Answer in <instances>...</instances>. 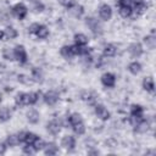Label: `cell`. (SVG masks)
<instances>
[{
    "label": "cell",
    "instance_id": "e0dca14e",
    "mask_svg": "<svg viewBox=\"0 0 156 156\" xmlns=\"http://www.w3.org/2000/svg\"><path fill=\"white\" fill-rule=\"evenodd\" d=\"M82 100L85 101L88 105L94 106V105L96 104V94H95L94 91H90V90L83 91V93H82Z\"/></svg>",
    "mask_w": 156,
    "mask_h": 156
},
{
    "label": "cell",
    "instance_id": "44dd1931",
    "mask_svg": "<svg viewBox=\"0 0 156 156\" xmlns=\"http://www.w3.org/2000/svg\"><path fill=\"white\" fill-rule=\"evenodd\" d=\"M30 77L34 83H41L44 80V73L39 67H33L30 71Z\"/></svg>",
    "mask_w": 156,
    "mask_h": 156
},
{
    "label": "cell",
    "instance_id": "ee69618b",
    "mask_svg": "<svg viewBox=\"0 0 156 156\" xmlns=\"http://www.w3.org/2000/svg\"><path fill=\"white\" fill-rule=\"evenodd\" d=\"M6 149H7V145L5 143H0V155H4L6 152Z\"/></svg>",
    "mask_w": 156,
    "mask_h": 156
},
{
    "label": "cell",
    "instance_id": "484cf974",
    "mask_svg": "<svg viewBox=\"0 0 156 156\" xmlns=\"http://www.w3.org/2000/svg\"><path fill=\"white\" fill-rule=\"evenodd\" d=\"M79 122H83V117H82L80 113H78V112H72L71 115L67 116V123L69 124V127H72V126L79 123Z\"/></svg>",
    "mask_w": 156,
    "mask_h": 156
},
{
    "label": "cell",
    "instance_id": "277c9868",
    "mask_svg": "<svg viewBox=\"0 0 156 156\" xmlns=\"http://www.w3.org/2000/svg\"><path fill=\"white\" fill-rule=\"evenodd\" d=\"M11 12H12V15H13L16 18H18L20 21H22V20H24V18L27 17V15H28V7H27L23 2H17V4H15V5L12 6Z\"/></svg>",
    "mask_w": 156,
    "mask_h": 156
},
{
    "label": "cell",
    "instance_id": "f6af8a7d",
    "mask_svg": "<svg viewBox=\"0 0 156 156\" xmlns=\"http://www.w3.org/2000/svg\"><path fill=\"white\" fill-rule=\"evenodd\" d=\"M132 1V7L134 6V5H136V4H141V2H144L145 0H130Z\"/></svg>",
    "mask_w": 156,
    "mask_h": 156
},
{
    "label": "cell",
    "instance_id": "8d00e7d4",
    "mask_svg": "<svg viewBox=\"0 0 156 156\" xmlns=\"http://www.w3.org/2000/svg\"><path fill=\"white\" fill-rule=\"evenodd\" d=\"M32 145H33V147L35 149V151L39 152V151H43V149H44V146H45V141H44L40 136H38V138L35 139V141H34Z\"/></svg>",
    "mask_w": 156,
    "mask_h": 156
},
{
    "label": "cell",
    "instance_id": "5bb4252c",
    "mask_svg": "<svg viewBox=\"0 0 156 156\" xmlns=\"http://www.w3.org/2000/svg\"><path fill=\"white\" fill-rule=\"evenodd\" d=\"M43 151L46 156H54L58 152V146L55 141H48V143H45V146H44Z\"/></svg>",
    "mask_w": 156,
    "mask_h": 156
},
{
    "label": "cell",
    "instance_id": "f35d334b",
    "mask_svg": "<svg viewBox=\"0 0 156 156\" xmlns=\"http://www.w3.org/2000/svg\"><path fill=\"white\" fill-rule=\"evenodd\" d=\"M39 27H40V23H38V22L32 23V24L28 27V33L32 34V35H35V33H37V30L39 29Z\"/></svg>",
    "mask_w": 156,
    "mask_h": 156
},
{
    "label": "cell",
    "instance_id": "74e56055",
    "mask_svg": "<svg viewBox=\"0 0 156 156\" xmlns=\"http://www.w3.org/2000/svg\"><path fill=\"white\" fill-rule=\"evenodd\" d=\"M22 152H23L24 155L32 156V155H34L37 151H35V149L33 147V145H29V144H24V146L22 147Z\"/></svg>",
    "mask_w": 156,
    "mask_h": 156
},
{
    "label": "cell",
    "instance_id": "7c38bea8",
    "mask_svg": "<svg viewBox=\"0 0 156 156\" xmlns=\"http://www.w3.org/2000/svg\"><path fill=\"white\" fill-rule=\"evenodd\" d=\"M15 105H16L17 107L28 106V95H27V93L18 91V93L15 95Z\"/></svg>",
    "mask_w": 156,
    "mask_h": 156
},
{
    "label": "cell",
    "instance_id": "9c48e42d",
    "mask_svg": "<svg viewBox=\"0 0 156 156\" xmlns=\"http://www.w3.org/2000/svg\"><path fill=\"white\" fill-rule=\"evenodd\" d=\"M60 144H61L62 149H65L66 151H73L74 147H76V138L73 135L66 134V135L62 136Z\"/></svg>",
    "mask_w": 156,
    "mask_h": 156
},
{
    "label": "cell",
    "instance_id": "cb8c5ba5",
    "mask_svg": "<svg viewBox=\"0 0 156 156\" xmlns=\"http://www.w3.org/2000/svg\"><path fill=\"white\" fill-rule=\"evenodd\" d=\"M12 117V112L7 106H0V122L5 123L10 121Z\"/></svg>",
    "mask_w": 156,
    "mask_h": 156
},
{
    "label": "cell",
    "instance_id": "60d3db41",
    "mask_svg": "<svg viewBox=\"0 0 156 156\" xmlns=\"http://www.w3.org/2000/svg\"><path fill=\"white\" fill-rule=\"evenodd\" d=\"M106 145H107L108 147H115V146H117V141H116L115 139L110 138V139L106 140Z\"/></svg>",
    "mask_w": 156,
    "mask_h": 156
},
{
    "label": "cell",
    "instance_id": "d6986e66",
    "mask_svg": "<svg viewBox=\"0 0 156 156\" xmlns=\"http://www.w3.org/2000/svg\"><path fill=\"white\" fill-rule=\"evenodd\" d=\"M127 69H128V72H129L130 74H133V76H138V74L141 72L143 66H141V63H140L139 61L134 60V61L129 62V65H128Z\"/></svg>",
    "mask_w": 156,
    "mask_h": 156
},
{
    "label": "cell",
    "instance_id": "e575fe53",
    "mask_svg": "<svg viewBox=\"0 0 156 156\" xmlns=\"http://www.w3.org/2000/svg\"><path fill=\"white\" fill-rule=\"evenodd\" d=\"M17 80L21 84H24V85H32V84H34V80L32 79V77L26 76V74H18L17 76Z\"/></svg>",
    "mask_w": 156,
    "mask_h": 156
},
{
    "label": "cell",
    "instance_id": "9a60e30c",
    "mask_svg": "<svg viewBox=\"0 0 156 156\" xmlns=\"http://www.w3.org/2000/svg\"><path fill=\"white\" fill-rule=\"evenodd\" d=\"M141 85H143V89L147 93H154L155 91V82H154V78L151 76H147V77H144L143 82H141Z\"/></svg>",
    "mask_w": 156,
    "mask_h": 156
},
{
    "label": "cell",
    "instance_id": "bcb514c9",
    "mask_svg": "<svg viewBox=\"0 0 156 156\" xmlns=\"http://www.w3.org/2000/svg\"><path fill=\"white\" fill-rule=\"evenodd\" d=\"M5 39V34H4V30L2 29H0V41L1 40H4Z\"/></svg>",
    "mask_w": 156,
    "mask_h": 156
},
{
    "label": "cell",
    "instance_id": "7dc6e473",
    "mask_svg": "<svg viewBox=\"0 0 156 156\" xmlns=\"http://www.w3.org/2000/svg\"><path fill=\"white\" fill-rule=\"evenodd\" d=\"M1 101H2V93L0 91V102H1Z\"/></svg>",
    "mask_w": 156,
    "mask_h": 156
},
{
    "label": "cell",
    "instance_id": "ab89813d",
    "mask_svg": "<svg viewBox=\"0 0 156 156\" xmlns=\"http://www.w3.org/2000/svg\"><path fill=\"white\" fill-rule=\"evenodd\" d=\"M57 2L61 5V6H63V7H69L73 2H74V0H57Z\"/></svg>",
    "mask_w": 156,
    "mask_h": 156
},
{
    "label": "cell",
    "instance_id": "7402d4cb",
    "mask_svg": "<svg viewBox=\"0 0 156 156\" xmlns=\"http://www.w3.org/2000/svg\"><path fill=\"white\" fill-rule=\"evenodd\" d=\"M143 43H144V45H145L149 50H154V49L156 48V37H155V34L151 33V34L144 37Z\"/></svg>",
    "mask_w": 156,
    "mask_h": 156
},
{
    "label": "cell",
    "instance_id": "8992f818",
    "mask_svg": "<svg viewBox=\"0 0 156 156\" xmlns=\"http://www.w3.org/2000/svg\"><path fill=\"white\" fill-rule=\"evenodd\" d=\"M43 100L48 106H55L60 101V94L56 90H48L43 94Z\"/></svg>",
    "mask_w": 156,
    "mask_h": 156
},
{
    "label": "cell",
    "instance_id": "d6a6232c",
    "mask_svg": "<svg viewBox=\"0 0 156 156\" xmlns=\"http://www.w3.org/2000/svg\"><path fill=\"white\" fill-rule=\"evenodd\" d=\"M71 128H72V130H73V133H74L76 135H83V134L85 133V130H87L84 122H79V123L72 126Z\"/></svg>",
    "mask_w": 156,
    "mask_h": 156
},
{
    "label": "cell",
    "instance_id": "4316f807",
    "mask_svg": "<svg viewBox=\"0 0 156 156\" xmlns=\"http://www.w3.org/2000/svg\"><path fill=\"white\" fill-rule=\"evenodd\" d=\"M73 41L77 45H88L89 43V38L84 34V33H76L73 35Z\"/></svg>",
    "mask_w": 156,
    "mask_h": 156
},
{
    "label": "cell",
    "instance_id": "836d02e7",
    "mask_svg": "<svg viewBox=\"0 0 156 156\" xmlns=\"http://www.w3.org/2000/svg\"><path fill=\"white\" fill-rule=\"evenodd\" d=\"M45 10V5L40 0H33L32 1V11L34 13H40Z\"/></svg>",
    "mask_w": 156,
    "mask_h": 156
},
{
    "label": "cell",
    "instance_id": "603a6c76",
    "mask_svg": "<svg viewBox=\"0 0 156 156\" xmlns=\"http://www.w3.org/2000/svg\"><path fill=\"white\" fill-rule=\"evenodd\" d=\"M27 95H28V106H33V105L38 104L39 100L43 98L40 91H29V93H27Z\"/></svg>",
    "mask_w": 156,
    "mask_h": 156
},
{
    "label": "cell",
    "instance_id": "4dcf8cb0",
    "mask_svg": "<svg viewBox=\"0 0 156 156\" xmlns=\"http://www.w3.org/2000/svg\"><path fill=\"white\" fill-rule=\"evenodd\" d=\"M5 144L7 145V147H15L17 145H20V140H18V136H17V133L16 134H9L6 136V140H5Z\"/></svg>",
    "mask_w": 156,
    "mask_h": 156
},
{
    "label": "cell",
    "instance_id": "1f68e13d",
    "mask_svg": "<svg viewBox=\"0 0 156 156\" xmlns=\"http://www.w3.org/2000/svg\"><path fill=\"white\" fill-rule=\"evenodd\" d=\"M132 12H133L132 6H118V13L123 18H130Z\"/></svg>",
    "mask_w": 156,
    "mask_h": 156
},
{
    "label": "cell",
    "instance_id": "d590c367",
    "mask_svg": "<svg viewBox=\"0 0 156 156\" xmlns=\"http://www.w3.org/2000/svg\"><path fill=\"white\" fill-rule=\"evenodd\" d=\"M37 138H38V135H37L35 133H33V132H26V135H24V144L32 145V144L35 141Z\"/></svg>",
    "mask_w": 156,
    "mask_h": 156
},
{
    "label": "cell",
    "instance_id": "8fae6325",
    "mask_svg": "<svg viewBox=\"0 0 156 156\" xmlns=\"http://www.w3.org/2000/svg\"><path fill=\"white\" fill-rule=\"evenodd\" d=\"M67 11H68L69 15L73 16L74 18H80V17L84 15V6L74 1L69 7H67Z\"/></svg>",
    "mask_w": 156,
    "mask_h": 156
},
{
    "label": "cell",
    "instance_id": "6da1fadb",
    "mask_svg": "<svg viewBox=\"0 0 156 156\" xmlns=\"http://www.w3.org/2000/svg\"><path fill=\"white\" fill-rule=\"evenodd\" d=\"M85 26L90 29V32L95 35V37H100L104 33V27L101 24V22L98 18L94 17H87L85 18Z\"/></svg>",
    "mask_w": 156,
    "mask_h": 156
},
{
    "label": "cell",
    "instance_id": "f1b7e54d",
    "mask_svg": "<svg viewBox=\"0 0 156 156\" xmlns=\"http://www.w3.org/2000/svg\"><path fill=\"white\" fill-rule=\"evenodd\" d=\"M129 116H136V117H144V107L139 104H133L130 106Z\"/></svg>",
    "mask_w": 156,
    "mask_h": 156
},
{
    "label": "cell",
    "instance_id": "2e32d148",
    "mask_svg": "<svg viewBox=\"0 0 156 156\" xmlns=\"http://www.w3.org/2000/svg\"><path fill=\"white\" fill-rule=\"evenodd\" d=\"M60 55L65 58V60H72L73 57H76L72 45H62L60 49Z\"/></svg>",
    "mask_w": 156,
    "mask_h": 156
},
{
    "label": "cell",
    "instance_id": "d4e9b609",
    "mask_svg": "<svg viewBox=\"0 0 156 156\" xmlns=\"http://www.w3.org/2000/svg\"><path fill=\"white\" fill-rule=\"evenodd\" d=\"M4 34H5V39H7V40H13V39L17 38L18 32H17V29H16L15 27H12V26H6V28L4 29Z\"/></svg>",
    "mask_w": 156,
    "mask_h": 156
},
{
    "label": "cell",
    "instance_id": "ffe728a7",
    "mask_svg": "<svg viewBox=\"0 0 156 156\" xmlns=\"http://www.w3.org/2000/svg\"><path fill=\"white\" fill-rule=\"evenodd\" d=\"M116 54H117V48L115 44L108 43L102 49V56L104 57H113V56H116Z\"/></svg>",
    "mask_w": 156,
    "mask_h": 156
},
{
    "label": "cell",
    "instance_id": "b9f144b4",
    "mask_svg": "<svg viewBox=\"0 0 156 156\" xmlns=\"http://www.w3.org/2000/svg\"><path fill=\"white\" fill-rule=\"evenodd\" d=\"M100 151L98 149H95L94 146H90V149L88 150V155H99Z\"/></svg>",
    "mask_w": 156,
    "mask_h": 156
},
{
    "label": "cell",
    "instance_id": "3957f363",
    "mask_svg": "<svg viewBox=\"0 0 156 156\" xmlns=\"http://www.w3.org/2000/svg\"><path fill=\"white\" fill-rule=\"evenodd\" d=\"M94 113H95V116H96L100 121H102V122L108 121L110 117H111V112H110V111L107 110V107H106L105 105H102V104H95V105H94Z\"/></svg>",
    "mask_w": 156,
    "mask_h": 156
},
{
    "label": "cell",
    "instance_id": "4fadbf2b",
    "mask_svg": "<svg viewBox=\"0 0 156 156\" xmlns=\"http://www.w3.org/2000/svg\"><path fill=\"white\" fill-rule=\"evenodd\" d=\"M26 117H27V121L29 123H32V124H37L40 121V113L35 108H29L27 111V113H26Z\"/></svg>",
    "mask_w": 156,
    "mask_h": 156
},
{
    "label": "cell",
    "instance_id": "5b68a950",
    "mask_svg": "<svg viewBox=\"0 0 156 156\" xmlns=\"http://www.w3.org/2000/svg\"><path fill=\"white\" fill-rule=\"evenodd\" d=\"M98 15H99V18L104 22H107L112 18V15H113V11H112V7L108 5V4H101L98 9Z\"/></svg>",
    "mask_w": 156,
    "mask_h": 156
},
{
    "label": "cell",
    "instance_id": "7a4b0ae2",
    "mask_svg": "<svg viewBox=\"0 0 156 156\" xmlns=\"http://www.w3.org/2000/svg\"><path fill=\"white\" fill-rule=\"evenodd\" d=\"M13 52H15V61H17L20 65H24L28 61V55L27 50L22 44H17L13 46Z\"/></svg>",
    "mask_w": 156,
    "mask_h": 156
},
{
    "label": "cell",
    "instance_id": "83f0119b",
    "mask_svg": "<svg viewBox=\"0 0 156 156\" xmlns=\"http://www.w3.org/2000/svg\"><path fill=\"white\" fill-rule=\"evenodd\" d=\"M49 35H50L49 28H48L45 24H40L39 29H38L37 33H35V37H37L38 39H40V40H44V39H46Z\"/></svg>",
    "mask_w": 156,
    "mask_h": 156
},
{
    "label": "cell",
    "instance_id": "f546056e",
    "mask_svg": "<svg viewBox=\"0 0 156 156\" xmlns=\"http://www.w3.org/2000/svg\"><path fill=\"white\" fill-rule=\"evenodd\" d=\"M1 55H2V57H4L6 61H15V52H13V48L4 46V48H2V51H1Z\"/></svg>",
    "mask_w": 156,
    "mask_h": 156
},
{
    "label": "cell",
    "instance_id": "ac0fdd59",
    "mask_svg": "<svg viewBox=\"0 0 156 156\" xmlns=\"http://www.w3.org/2000/svg\"><path fill=\"white\" fill-rule=\"evenodd\" d=\"M133 128H134V132H135V133H138V134H144V133H146V132L150 129V122L144 118V119L140 121L138 124H135Z\"/></svg>",
    "mask_w": 156,
    "mask_h": 156
},
{
    "label": "cell",
    "instance_id": "52a82bcc",
    "mask_svg": "<svg viewBox=\"0 0 156 156\" xmlns=\"http://www.w3.org/2000/svg\"><path fill=\"white\" fill-rule=\"evenodd\" d=\"M128 52H129V55H130L133 58L140 57V56L144 54L143 44L139 43V41H134V43L129 44V46H128Z\"/></svg>",
    "mask_w": 156,
    "mask_h": 156
},
{
    "label": "cell",
    "instance_id": "7bdbcfd3",
    "mask_svg": "<svg viewBox=\"0 0 156 156\" xmlns=\"http://www.w3.org/2000/svg\"><path fill=\"white\" fill-rule=\"evenodd\" d=\"M24 135H26V132H18L17 133V136H18V140L21 144L24 143Z\"/></svg>",
    "mask_w": 156,
    "mask_h": 156
},
{
    "label": "cell",
    "instance_id": "30bf717a",
    "mask_svg": "<svg viewBox=\"0 0 156 156\" xmlns=\"http://www.w3.org/2000/svg\"><path fill=\"white\" fill-rule=\"evenodd\" d=\"M100 80H101V84L105 88H113L116 85V76L113 73H111V72L102 73Z\"/></svg>",
    "mask_w": 156,
    "mask_h": 156
},
{
    "label": "cell",
    "instance_id": "c3c4849f",
    "mask_svg": "<svg viewBox=\"0 0 156 156\" xmlns=\"http://www.w3.org/2000/svg\"><path fill=\"white\" fill-rule=\"evenodd\" d=\"M27 1H30V2H32V1H33V0H27Z\"/></svg>",
    "mask_w": 156,
    "mask_h": 156
},
{
    "label": "cell",
    "instance_id": "ba28073f",
    "mask_svg": "<svg viewBox=\"0 0 156 156\" xmlns=\"http://www.w3.org/2000/svg\"><path fill=\"white\" fill-rule=\"evenodd\" d=\"M61 129H62V123H61V121H58V119H51V121H49L48 123H46V130H48V133L49 134H51V135H57V134H60V132H61Z\"/></svg>",
    "mask_w": 156,
    "mask_h": 156
}]
</instances>
